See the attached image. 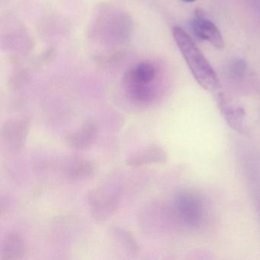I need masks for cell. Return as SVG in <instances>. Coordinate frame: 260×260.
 I'll list each match as a JSON object with an SVG mask.
<instances>
[{
  "label": "cell",
  "instance_id": "6da1fadb",
  "mask_svg": "<svg viewBox=\"0 0 260 260\" xmlns=\"http://www.w3.org/2000/svg\"><path fill=\"white\" fill-rule=\"evenodd\" d=\"M173 36L196 82L205 90L217 92L221 88L220 80L189 35L180 27L175 26Z\"/></svg>",
  "mask_w": 260,
  "mask_h": 260
},
{
  "label": "cell",
  "instance_id": "7a4b0ae2",
  "mask_svg": "<svg viewBox=\"0 0 260 260\" xmlns=\"http://www.w3.org/2000/svg\"><path fill=\"white\" fill-rule=\"evenodd\" d=\"M156 68L150 62H142L127 71L124 84L129 95L138 102H147L153 96L151 83L156 77Z\"/></svg>",
  "mask_w": 260,
  "mask_h": 260
},
{
  "label": "cell",
  "instance_id": "3957f363",
  "mask_svg": "<svg viewBox=\"0 0 260 260\" xmlns=\"http://www.w3.org/2000/svg\"><path fill=\"white\" fill-rule=\"evenodd\" d=\"M119 202L118 193L106 188L92 190L88 196V203L92 217L97 221H105L112 215Z\"/></svg>",
  "mask_w": 260,
  "mask_h": 260
},
{
  "label": "cell",
  "instance_id": "277c9868",
  "mask_svg": "<svg viewBox=\"0 0 260 260\" xmlns=\"http://www.w3.org/2000/svg\"><path fill=\"white\" fill-rule=\"evenodd\" d=\"M30 131V121L27 118H13L6 121L2 127L1 138L7 150L22 151L26 144Z\"/></svg>",
  "mask_w": 260,
  "mask_h": 260
},
{
  "label": "cell",
  "instance_id": "5b68a950",
  "mask_svg": "<svg viewBox=\"0 0 260 260\" xmlns=\"http://www.w3.org/2000/svg\"><path fill=\"white\" fill-rule=\"evenodd\" d=\"M216 95L217 107L228 125L238 133H245L247 125L244 109L236 105L228 95L223 92H219Z\"/></svg>",
  "mask_w": 260,
  "mask_h": 260
},
{
  "label": "cell",
  "instance_id": "8992f818",
  "mask_svg": "<svg viewBox=\"0 0 260 260\" xmlns=\"http://www.w3.org/2000/svg\"><path fill=\"white\" fill-rule=\"evenodd\" d=\"M191 28L198 39L208 42L216 49L220 50L224 47V41L220 30L212 21L205 17L202 10H196Z\"/></svg>",
  "mask_w": 260,
  "mask_h": 260
},
{
  "label": "cell",
  "instance_id": "52a82bcc",
  "mask_svg": "<svg viewBox=\"0 0 260 260\" xmlns=\"http://www.w3.org/2000/svg\"><path fill=\"white\" fill-rule=\"evenodd\" d=\"M167 153L159 145L148 146L135 152L126 159L129 167H141L150 164H164L167 161Z\"/></svg>",
  "mask_w": 260,
  "mask_h": 260
},
{
  "label": "cell",
  "instance_id": "ba28073f",
  "mask_svg": "<svg viewBox=\"0 0 260 260\" xmlns=\"http://www.w3.org/2000/svg\"><path fill=\"white\" fill-rule=\"evenodd\" d=\"M97 134L96 124L92 121H86L80 128L67 137V145L74 150H86L95 142Z\"/></svg>",
  "mask_w": 260,
  "mask_h": 260
},
{
  "label": "cell",
  "instance_id": "9c48e42d",
  "mask_svg": "<svg viewBox=\"0 0 260 260\" xmlns=\"http://www.w3.org/2000/svg\"><path fill=\"white\" fill-rule=\"evenodd\" d=\"M26 252V243L23 237L18 233L7 234L0 249V259L19 260Z\"/></svg>",
  "mask_w": 260,
  "mask_h": 260
},
{
  "label": "cell",
  "instance_id": "30bf717a",
  "mask_svg": "<svg viewBox=\"0 0 260 260\" xmlns=\"http://www.w3.org/2000/svg\"><path fill=\"white\" fill-rule=\"evenodd\" d=\"M96 164L92 159H75L65 167V173L73 181H84L90 179L96 172Z\"/></svg>",
  "mask_w": 260,
  "mask_h": 260
},
{
  "label": "cell",
  "instance_id": "8fae6325",
  "mask_svg": "<svg viewBox=\"0 0 260 260\" xmlns=\"http://www.w3.org/2000/svg\"><path fill=\"white\" fill-rule=\"evenodd\" d=\"M112 235L118 240L121 246H123L124 250L127 253L132 255H136L139 251V245L137 242L136 239L131 234L130 231H127L120 226H112Z\"/></svg>",
  "mask_w": 260,
  "mask_h": 260
},
{
  "label": "cell",
  "instance_id": "7c38bea8",
  "mask_svg": "<svg viewBox=\"0 0 260 260\" xmlns=\"http://www.w3.org/2000/svg\"><path fill=\"white\" fill-rule=\"evenodd\" d=\"M182 1H184V2L186 3H191V2H194L196 0H182Z\"/></svg>",
  "mask_w": 260,
  "mask_h": 260
}]
</instances>
